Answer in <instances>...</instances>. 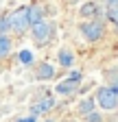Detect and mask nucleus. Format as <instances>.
Segmentation results:
<instances>
[{"mask_svg":"<svg viewBox=\"0 0 118 122\" xmlns=\"http://www.w3.org/2000/svg\"><path fill=\"white\" fill-rule=\"evenodd\" d=\"M53 76H55V68H53L50 63L44 61V63L37 66V79H39V81H48V79H53Z\"/></svg>","mask_w":118,"mask_h":122,"instance_id":"7","label":"nucleus"},{"mask_svg":"<svg viewBox=\"0 0 118 122\" xmlns=\"http://www.w3.org/2000/svg\"><path fill=\"white\" fill-rule=\"evenodd\" d=\"M20 122H35V118L31 116V118H24V120H20Z\"/></svg>","mask_w":118,"mask_h":122,"instance_id":"16","label":"nucleus"},{"mask_svg":"<svg viewBox=\"0 0 118 122\" xmlns=\"http://www.w3.org/2000/svg\"><path fill=\"white\" fill-rule=\"evenodd\" d=\"M96 11H98V7H96V2H85L83 7H81V15H83V18H94V15H96Z\"/></svg>","mask_w":118,"mask_h":122,"instance_id":"8","label":"nucleus"},{"mask_svg":"<svg viewBox=\"0 0 118 122\" xmlns=\"http://www.w3.org/2000/svg\"><path fill=\"white\" fill-rule=\"evenodd\" d=\"M96 102L101 109H105V111H112L118 107V94L112 89V87H98L96 89Z\"/></svg>","mask_w":118,"mask_h":122,"instance_id":"2","label":"nucleus"},{"mask_svg":"<svg viewBox=\"0 0 118 122\" xmlns=\"http://www.w3.org/2000/svg\"><path fill=\"white\" fill-rule=\"evenodd\" d=\"M20 61H22V63H31V61H33V52L31 50H22L20 52Z\"/></svg>","mask_w":118,"mask_h":122,"instance_id":"14","label":"nucleus"},{"mask_svg":"<svg viewBox=\"0 0 118 122\" xmlns=\"http://www.w3.org/2000/svg\"><path fill=\"white\" fill-rule=\"evenodd\" d=\"M87 122H101V116H98V113H94V111H92V113H90V116H87Z\"/></svg>","mask_w":118,"mask_h":122,"instance_id":"15","label":"nucleus"},{"mask_svg":"<svg viewBox=\"0 0 118 122\" xmlns=\"http://www.w3.org/2000/svg\"><path fill=\"white\" fill-rule=\"evenodd\" d=\"M48 122H50V120H48Z\"/></svg>","mask_w":118,"mask_h":122,"instance_id":"17","label":"nucleus"},{"mask_svg":"<svg viewBox=\"0 0 118 122\" xmlns=\"http://www.w3.org/2000/svg\"><path fill=\"white\" fill-rule=\"evenodd\" d=\"M31 30H33V37H35L37 44H46V41L50 39L53 26H50L48 20H39V22H35V24L31 26Z\"/></svg>","mask_w":118,"mask_h":122,"instance_id":"4","label":"nucleus"},{"mask_svg":"<svg viewBox=\"0 0 118 122\" xmlns=\"http://www.w3.org/2000/svg\"><path fill=\"white\" fill-rule=\"evenodd\" d=\"M94 98H85V100H81V105H79V111L83 113V116H90L92 111H94Z\"/></svg>","mask_w":118,"mask_h":122,"instance_id":"9","label":"nucleus"},{"mask_svg":"<svg viewBox=\"0 0 118 122\" xmlns=\"http://www.w3.org/2000/svg\"><path fill=\"white\" fill-rule=\"evenodd\" d=\"M77 85H79V81L77 79H72V76H68L66 81H61V83H57V94H61V96H68V94H72V92L77 89Z\"/></svg>","mask_w":118,"mask_h":122,"instance_id":"6","label":"nucleus"},{"mask_svg":"<svg viewBox=\"0 0 118 122\" xmlns=\"http://www.w3.org/2000/svg\"><path fill=\"white\" fill-rule=\"evenodd\" d=\"M9 28H11V22H9V18H0V35H5Z\"/></svg>","mask_w":118,"mask_h":122,"instance_id":"13","label":"nucleus"},{"mask_svg":"<svg viewBox=\"0 0 118 122\" xmlns=\"http://www.w3.org/2000/svg\"><path fill=\"white\" fill-rule=\"evenodd\" d=\"M11 50V39L7 35H0V57H7Z\"/></svg>","mask_w":118,"mask_h":122,"instance_id":"10","label":"nucleus"},{"mask_svg":"<svg viewBox=\"0 0 118 122\" xmlns=\"http://www.w3.org/2000/svg\"><path fill=\"white\" fill-rule=\"evenodd\" d=\"M28 13H31V26H33L35 22H39V20H42V13H39V9H37V7H31V11H28Z\"/></svg>","mask_w":118,"mask_h":122,"instance_id":"12","label":"nucleus"},{"mask_svg":"<svg viewBox=\"0 0 118 122\" xmlns=\"http://www.w3.org/2000/svg\"><path fill=\"white\" fill-rule=\"evenodd\" d=\"M81 33L87 41H98L103 37V33H105V26H103L98 20H90V22H85L81 24Z\"/></svg>","mask_w":118,"mask_h":122,"instance_id":"3","label":"nucleus"},{"mask_svg":"<svg viewBox=\"0 0 118 122\" xmlns=\"http://www.w3.org/2000/svg\"><path fill=\"white\" fill-rule=\"evenodd\" d=\"M55 107V98L53 96H44V98H39L35 105H33V116H39V113H46V111H50Z\"/></svg>","mask_w":118,"mask_h":122,"instance_id":"5","label":"nucleus"},{"mask_svg":"<svg viewBox=\"0 0 118 122\" xmlns=\"http://www.w3.org/2000/svg\"><path fill=\"white\" fill-rule=\"evenodd\" d=\"M31 7H20L9 15V22H11V30L13 33H24V30L31 26Z\"/></svg>","mask_w":118,"mask_h":122,"instance_id":"1","label":"nucleus"},{"mask_svg":"<svg viewBox=\"0 0 118 122\" xmlns=\"http://www.w3.org/2000/svg\"><path fill=\"white\" fill-rule=\"evenodd\" d=\"M72 61H75V57H72L70 50H61V52H59V63H61V66L70 68V66H72Z\"/></svg>","mask_w":118,"mask_h":122,"instance_id":"11","label":"nucleus"}]
</instances>
